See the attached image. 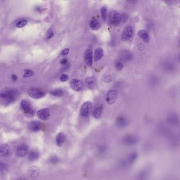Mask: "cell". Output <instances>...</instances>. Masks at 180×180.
I'll return each instance as SVG.
<instances>
[{"instance_id":"7402d4cb","label":"cell","mask_w":180,"mask_h":180,"mask_svg":"<svg viewBox=\"0 0 180 180\" xmlns=\"http://www.w3.org/2000/svg\"><path fill=\"white\" fill-rule=\"evenodd\" d=\"M104 54L103 50L101 48L96 49L94 53V59L95 61L100 60L103 57Z\"/></svg>"},{"instance_id":"52a82bcc","label":"cell","mask_w":180,"mask_h":180,"mask_svg":"<svg viewBox=\"0 0 180 180\" xmlns=\"http://www.w3.org/2000/svg\"><path fill=\"white\" fill-rule=\"evenodd\" d=\"M92 107V103L87 102L82 105L80 110L81 115L83 117H87L89 115Z\"/></svg>"},{"instance_id":"7bdbcfd3","label":"cell","mask_w":180,"mask_h":180,"mask_svg":"<svg viewBox=\"0 0 180 180\" xmlns=\"http://www.w3.org/2000/svg\"><path fill=\"white\" fill-rule=\"evenodd\" d=\"M178 59L180 62V54L179 55V56H178Z\"/></svg>"},{"instance_id":"b9f144b4","label":"cell","mask_w":180,"mask_h":180,"mask_svg":"<svg viewBox=\"0 0 180 180\" xmlns=\"http://www.w3.org/2000/svg\"><path fill=\"white\" fill-rule=\"evenodd\" d=\"M128 2L131 4L135 3L137 2V0H127Z\"/></svg>"},{"instance_id":"1f68e13d","label":"cell","mask_w":180,"mask_h":180,"mask_svg":"<svg viewBox=\"0 0 180 180\" xmlns=\"http://www.w3.org/2000/svg\"><path fill=\"white\" fill-rule=\"evenodd\" d=\"M115 66L117 70L120 71V70L123 69V63L120 61H117L115 62Z\"/></svg>"},{"instance_id":"f546056e","label":"cell","mask_w":180,"mask_h":180,"mask_svg":"<svg viewBox=\"0 0 180 180\" xmlns=\"http://www.w3.org/2000/svg\"><path fill=\"white\" fill-rule=\"evenodd\" d=\"M24 77H32L34 75V73L33 71L29 69H25L24 70Z\"/></svg>"},{"instance_id":"5b68a950","label":"cell","mask_w":180,"mask_h":180,"mask_svg":"<svg viewBox=\"0 0 180 180\" xmlns=\"http://www.w3.org/2000/svg\"><path fill=\"white\" fill-rule=\"evenodd\" d=\"M27 94L32 98L39 99L45 95V93L36 88H30L27 91Z\"/></svg>"},{"instance_id":"ba28073f","label":"cell","mask_w":180,"mask_h":180,"mask_svg":"<svg viewBox=\"0 0 180 180\" xmlns=\"http://www.w3.org/2000/svg\"><path fill=\"white\" fill-rule=\"evenodd\" d=\"M118 92L117 90H112L108 91L106 97V101L108 104L112 105L116 100Z\"/></svg>"},{"instance_id":"7c38bea8","label":"cell","mask_w":180,"mask_h":180,"mask_svg":"<svg viewBox=\"0 0 180 180\" xmlns=\"http://www.w3.org/2000/svg\"><path fill=\"white\" fill-rule=\"evenodd\" d=\"M29 127L30 130L32 132H39L42 129V123L37 121H33L29 124Z\"/></svg>"},{"instance_id":"4fadbf2b","label":"cell","mask_w":180,"mask_h":180,"mask_svg":"<svg viewBox=\"0 0 180 180\" xmlns=\"http://www.w3.org/2000/svg\"><path fill=\"white\" fill-rule=\"evenodd\" d=\"M38 117L43 120H47L49 119L50 113L49 110L47 108L39 110L37 112Z\"/></svg>"},{"instance_id":"ffe728a7","label":"cell","mask_w":180,"mask_h":180,"mask_svg":"<svg viewBox=\"0 0 180 180\" xmlns=\"http://www.w3.org/2000/svg\"><path fill=\"white\" fill-rule=\"evenodd\" d=\"M103 106L102 104L94 108L93 114L95 118L98 119L101 117L103 114Z\"/></svg>"},{"instance_id":"8d00e7d4","label":"cell","mask_w":180,"mask_h":180,"mask_svg":"<svg viewBox=\"0 0 180 180\" xmlns=\"http://www.w3.org/2000/svg\"><path fill=\"white\" fill-rule=\"evenodd\" d=\"M58 159L57 157H54L51 158L50 161H51V162L55 163H57V161H58Z\"/></svg>"},{"instance_id":"e0dca14e","label":"cell","mask_w":180,"mask_h":180,"mask_svg":"<svg viewBox=\"0 0 180 180\" xmlns=\"http://www.w3.org/2000/svg\"><path fill=\"white\" fill-rule=\"evenodd\" d=\"M10 147L9 145L4 144L1 145L0 149V155L3 157H6L10 153Z\"/></svg>"},{"instance_id":"9c48e42d","label":"cell","mask_w":180,"mask_h":180,"mask_svg":"<svg viewBox=\"0 0 180 180\" xmlns=\"http://www.w3.org/2000/svg\"><path fill=\"white\" fill-rule=\"evenodd\" d=\"M71 87L74 91H80L84 88L83 82L81 80L73 79L70 82Z\"/></svg>"},{"instance_id":"f35d334b","label":"cell","mask_w":180,"mask_h":180,"mask_svg":"<svg viewBox=\"0 0 180 180\" xmlns=\"http://www.w3.org/2000/svg\"><path fill=\"white\" fill-rule=\"evenodd\" d=\"M12 80H13V81H16L17 79V76L15 74L13 75L12 76Z\"/></svg>"},{"instance_id":"6da1fadb","label":"cell","mask_w":180,"mask_h":180,"mask_svg":"<svg viewBox=\"0 0 180 180\" xmlns=\"http://www.w3.org/2000/svg\"><path fill=\"white\" fill-rule=\"evenodd\" d=\"M121 21V15L116 11H112L108 14V23L110 25L116 26L120 24Z\"/></svg>"},{"instance_id":"d590c367","label":"cell","mask_w":180,"mask_h":180,"mask_svg":"<svg viewBox=\"0 0 180 180\" xmlns=\"http://www.w3.org/2000/svg\"><path fill=\"white\" fill-rule=\"evenodd\" d=\"M128 18L127 15L125 13H123L122 14L121 16V19H123V22H126Z\"/></svg>"},{"instance_id":"ab89813d","label":"cell","mask_w":180,"mask_h":180,"mask_svg":"<svg viewBox=\"0 0 180 180\" xmlns=\"http://www.w3.org/2000/svg\"><path fill=\"white\" fill-rule=\"evenodd\" d=\"M105 82H108L111 81V79L110 77H109L108 76L105 77Z\"/></svg>"},{"instance_id":"d6986e66","label":"cell","mask_w":180,"mask_h":180,"mask_svg":"<svg viewBox=\"0 0 180 180\" xmlns=\"http://www.w3.org/2000/svg\"><path fill=\"white\" fill-rule=\"evenodd\" d=\"M67 138L63 133H60L57 135L56 138V143L59 147H61L65 142Z\"/></svg>"},{"instance_id":"30bf717a","label":"cell","mask_w":180,"mask_h":180,"mask_svg":"<svg viewBox=\"0 0 180 180\" xmlns=\"http://www.w3.org/2000/svg\"><path fill=\"white\" fill-rule=\"evenodd\" d=\"M133 34V28L131 26L127 27L123 30L121 35L122 40L124 41L129 40Z\"/></svg>"},{"instance_id":"e575fe53","label":"cell","mask_w":180,"mask_h":180,"mask_svg":"<svg viewBox=\"0 0 180 180\" xmlns=\"http://www.w3.org/2000/svg\"><path fill=\"white\" fill-rule=\"evenodd\" d=\"M69 53V49L68 48H65L62 50L61 54L63 55H68Z\"/></svg>"},{"instance_id":"484cf974","label":"cell","mask_w":180,"mask_h":180,"mask_svg":"<svg viewBox=\"0 0 180 180\" xmlns=\"http://www.w3.org/2000/svg\"><path fill=\"white\" fill-rule=\"evenodd\" d=\"M117 123L119 126L123 127L126 126L128 123V120L123 117H120L117 118Z\"/></svg>"},{"instance_id":"83f0119b","label":"cell","mask_w":180,"mask_h":180,"mask_svg":"<svg viewBox=\"0 0 180 180\" xmlns=\"http://www.w3.org/2000/svg\"><path fill=\"white\" fill-rule=\"evenodd\" d=\"M151 83L152 86H155L157 85L159 83V79L157 76H154L151 79Z\"/></svg>"},{"instance_id":"4316f807","label":"cell","mask_w":180,"mask_h":180,"mask_svg":"<svg viewBox=\"0 0 180 180\" xmlns=\"http://www.w3.org/2000/svg\"><path fill=\"white\" fill-rule=\"evenodd\" d=\"M64 93V91L62 89H57L51 91L50 92L52 95L56 96V97H61L63 95Z\"/></svg>"},{"instance_id":"7a4b0ae2","label":"cell","mask_w":180,"mask_h":180,"mask_svg":"<svg viewBox=\"0 0 180 180\" xmlns=\"http://www.w3.org/2000/svg\"><path fill=\"white\" fill-rule=\"evenodd\" d=\"M15 91H10L1 94V98L5 105H8L14 103L16 100Z\"/></svg>"},{"instance_id":"836d02e7","label":"cell","mask_w":180,"mask_h":180,"mask_svg":"<svg viewBox=\"0 0 180 180\" xmlns=\"http://www.w3.org/2000/svg\"><path fill=\"white\" fill-rule=\"evenodd\" d=\"M54 35V33L51 29H49L47 31V39H49L52 37Z\"/></svg>"},{"instance_id":"44dd1931","label":"cell","mask_w":180,"mask_h":180,"mask_svg":"<svg viewBox=\"0 0 180 180\" xmlns=\"http://www.w3.org/2000/svg\"><path fill=\"white\" fill-rule=\"evenodd\" d=\"M90 25L92 30H96L99 29L101 27L102 24L99 20L94 19L91 21Z\"/></svg>"},{"instance_id":"8fae6325","label":"cell","mask_w":180,"mask_h":180,"mask_svg":"<svg viewBox=\"0 0 180 180\" xmlns=\"http://www.w3.org/2000/svg\"><path fill=\"white\" fill-rule=\"evenodd\" d=\"M167 121L168 123L172 125H177L179 123V117L176 113L171 112L167 115Z\"/></svg>"},{"instance_id":"2e32d148","label":"cell","mask_w":180,"mask_h":180,"mask_svg":"<svg viewBox=\"0 0 180 180\" xmlns=\"http://www.w3.org/2000/svg\"><path fill=\"white\" fill-rule=\"evenodd\" d=\"M28 150V147L27 145H22L17 149L16 154L17 156L22 157L26 155Z\"/></svg>"},{"instance_id":"4dcf8cb0","label":"cell","mask_w":180,"mask_h":180,"mask_svg":"<svg viewBox=\"0 0 180 180\" xmlns=\"http://www.w3.org/2000/svg\"><path fill=\"white\" fill-rule=\"evenodd\" d=\"M27 23V21L25 20L21 21L18 22L16 24V26L18 28H21V27H24L26 25Z\"/></svg>"},{"instance_id":"d4e9b609","label":"cell","mask_w":180,"mask_h":180,"mask_svg":"<svg viewBox=\"0 0 180 180\" xmlns=\"http://www.w3.org/2000/svg\"><path fill=\"white\" fill-rule=\"evenodd\" d=\"M39 155L36 151L33 150L30 152L29 155V159L31 161H36L39 158Z\"/></svg>"},{"instance_id":"3957f363","label":"cell","mask_w":180,"mask_h":180,"mask_svg":"<svg viewBox=\"0 0 180 180\" xmlns=\"http://www.w3.org/2000/svg\"><path fill=\"white\" fill-rule=\"evenodd\" d=\"M21 106L23 112L28 117H33L35 114V111L29 102L27 100H23L21 102Z\"/></svg>"},{"instance_id":"ee69618b","label":"cell","mask_w":180,"mask_h":180,"mask_svg":"<svg viewBox=\"0 0 180 180\" xmlns=\"http://www.w3.org/2000/svg\"><path fill=\"white\" fill-rule=\"evenodd\" d=\"M179 47L180 48V40H179Z\"/></svg>"},{"instance_id":"60d3db41","label":"cell","mask_w":180,"mask_h":180,"mask_svg":"<svg viewBox=\"0 0 180 180\" xmlns=\"http://www.w3.org/2000/svg\"><path fill=\"white\" fill-rule=\"evenodd\" d=\"M166 3L168 4H172L173 3L174 0H164Z\"/></svg>"},{"instance_id":"d6a6232c","label":"cell","mask_w":180,"mask_h":180,"mask_svg":"<svg viewBox=\"0 0 180 180\" xmlns=\"http://www.w3.org/2000/svg\"><path fill=\"white\" fill-rule=\"evenodd\" d=\"M68 78L69 77L68 75L65 74H62L60 76V78H59L61 81L62 82L67 81L68 80Z\"/></svg>"},{"instance_id":"ac0fdd59","label":"cell","mask_w":180,"mask_h":180,"mask_svg":"<svg viewBox=\"0 0 180 180\" xmlns=\"http://www.w3.org/2000/svg\"><path fill=\"white\" fill-rule=\"evenodd\" d=\"M85 86L88 89H93L94 88L95 85V80L94 77H87L85 79Z\"/></svg>"},{"instance_id":"8992f818","label":"cell","mask_w":180,"mask_h":180,"mask_svg":"<svg viewBox=\"0 0 180 180\" xmlns=\"http://www.w3.org/2000/svg\"><path fill=\"white\" fill-rule=\"evenodd\" d=\"M40 170L39 167L33 166L29 167L27 170V176L30 179L35 180L39 177Z\"/></svg>"},{"instance_id":"277c9868","label":"cell","mask_w":180,"mask_h":180,"mask_svg":"<svg viewBox=\"0 0 180 180\" xmlns=\"http://www.w3.org/2000/svg\"><path fill=\"white\" fill-rule=\"evenodd\" d=\"M161 67L163 71L167 73H171L176 69V66L173 62L168 59H165L161 62Z\"/></svg>"},{"instance_id":"5bb4252c","label":"cell","mask_w":180,"mask_h":180,"mask_svg":"<svg viewBox=\"0 0 180 180\" xmlns=\"http://www.w3.org/2000/svg\"><path fill=\"white\" fill-rule=\"evenodd\" d=\"M123 141L124 144L127 145H132L138 142V139L135 135H129L124 137Z\"/></svg>"},{"instance_id":"603a6c76","label":"cell","mask_w":180,"mask_h":180,"mask_svg":"<svg viewBox=\"0 0 180 180\" xmlns=\"http://www.w3.org/2000/svg\"><path fill=\"white\" fill-rule=\"evenodd\" d=\"M139 37L143 39L145 43L148 42L149 40V36L148 33L145 30H140L138 32Z\"/></svg>"},{"instance_id":"f1b7e54d","label":"cell","mask_w":180,"mask_h":180,"mask_svg":"<svg viewBox=\"0 0 180 180\" xmlns=\"http://www.w3.org/2000/svg\"><path fill=\"white\" fill-rule=\"evenodd\" d=\"M107 11V9L106 7H102L101 9V13L102 17L104 21H106V20Z\"/></svg>"},{"instance_id":"cb8c5ba5","label":"cell","mask_w":180,"mask_h":180,"mask_svg":"<svg viewBox=\"0 0 180 180\" xmlns=\"http://www.w3.org/2000/svg\"><path fill=\"white\" fill-rule=\"evenodd\" d=\"M120 55L122 59L125 60H130L132 58V55L127 50H123L121 52Z\"/></svg>"},{"instance_id":"9a60e30c","label":"cell","mask_w":180,"mask_h":180,"mask_svg":"<svg viewBox=\"0 0 180 180\" xmlns=\"http://www.w3.org/2000/svg\"><path fill=\"white\" fill-rule=\"evenodd\" d=\"M85 61L88 66L91 67L93 64V52L90 49L86 50L85 55Z\"/></svg>"},{"instance_id":"74e56055","label":"cell","mask_w":180,"mask_h":180,"mask_svg":"<svg viewBox=\"0 0 180 180\" xmlns=\"http://www.w3.org/2000/svg\"><path fill=\"white\" fill-rule=\"evenodd\" d=\"M68 63V61L66 59H63L61 61V63L63 65H66Z\"/></svg>"}]
</instances>
